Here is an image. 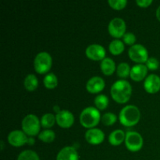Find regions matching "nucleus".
Segmentation results:
<instances>
[{"label":"nucleus","mask_w":160,"mask_h":160,"mask_svg":"<svg viewBox=\"0 0 160 160\" xmlns=\"http://www.w3.org/2000/svg\"><path fill=\"white\" fill-rule=\"evenodd\" d=\"M111 96L117 102L123 104L130 99L132 94V87L125 80L117 81L111 87Z\"/></svg>","instance_id":"nucleus-1"},{"label":"nucleus","mask_w":160,"mask_h":160,"mask_svg":"<svg viewBox=\"0 0 160 160\" xmlns=\"http://www.w3.org/2000/svg\"><path fill=\"white\" fill-rule=\"evenodd\" d=\"M141 112L138 108L134 105H128L121 109L119 119L123 126H134L139 122Z\"/></svg>","instance_id":"nucleus-2"},{"label":"nucleus","mask_w":160,"mask_h":160,"mask_svg":"<svg viewBox=\"0 0 160 160\" xmlns=\"http://www.w3.org/2000/svg\"><path fill=\"white\" fill-rule=\"evenodd\" d=\"M101 115L98 109L95 107H87L81 112L80 115V123L84 128H94L99 123Z\"/></svg>","instance_id":"nucleus-3"},{"label":"nucleus","mask_w":160,"mask_h":160,"mask_svg":"<svg viewBox=\"0 0 160 160\" xmlns=\"http://www.w3.org/2000/svg\"><path fill=\"white\" fill-rule=\"evenodd\" d=\"M52 63V56L46 52H41L35 56L34 60V70L37 73L43 74L49 71Z\"/></svg>","instance_id":"nucleus-4"},{"label":"nucleus","mask_w":160,"mask_h":160,"mask_svg":"<svg viewBox=\"0 0 160 160\" xmlns=\"http://www.w3.org/2000/svg\"><path fill=\"white\" fill-rule=\"evenodd\" d=\"M40 126L41 123L38 118L34 114L26 116L22 121V129L27 135H37L40 131Z\"/></svg>","instance_id":"nucleus-5"},{"label":"nucleus","mask_w":160,"mask_h":160,"mask_svg":"<svg viewBox=\"0 0 160 160\" xmlns=\"http://www.w3.org/2000/svg\"><path fill=\"white\" fill-rule=\"evenodd\" d=\"M128 55L131 60L139 62V64L146 62L148 59V50L145 47L140 44H135L130 47L128 50Z\"/></svg>","instance_id":"nucleus-6"},{"label":"nucleus","mask_w":160,"mask_h":160,"mask_svg":"<svg viewBox=\"0 0 160 160\" xmlns=\"http://www.w3.org/2000/svg\"><path fill=\"white\" fill-rule=\"evenodd\" d=\"M125 145L131 152H138L143 146V138L139 133L128 131L125 138Z\"/></svg>","instance_id":"nucleus-7"},{"label":"nucleus","mask_w":160,"mask_h":160,"mask_svg":"<svg viewBox=\"0 0 160 160\" xmlns=\"http://www.w3.org/2000/svg\"><path fill=\"white\" fill-rule=\"evenodd\" d=\"M126 23L120 17H115L112 19L108 26L109 34L117 39L123 37V35L126 34Z\"/></svg>","instance_id":"nucleus-8"},{"label":"nucleus","mask_w":160,"mask_h":160,"mask_svg":"<svg viewBox=\"0 0 160 160\" xmlns=\"http://www.w3.org/2000/svg\"><path fill=\"white\" fill-rule=\"evenodd\" d=\"M85 54L88 58L92 60H102L106 58V49L98 44H92L87 47Z\"/></svg>","instance_id":"nucleus-9"},{"label":"nucleus","mask_w":160,"mask_h":160,"mask_svg":"<svg viewBox=\"0 0 160 160\" xmlns=\"http://www.w3.org/2000/svg\"><path fill=\"white\" fill-rule=\"evenodd\" d=\"M56 123L60 128H69L74 123L73 113L68 110H60L56 115Z\"/></svg>","instance_id":"nucleus-10"},{"label":"nucleus","mask_w":160,"mask_h":160,"mask_svg":"<svg viewBox=\"0 0 160 160\" xmlns=\"http://www.w3.org/2000/svg\"><path fill=\"white\" fill-rule=\"evenodd\" d=\"M8 142L11 145L15 147L23 146L25 144H28V138L23 131L15 130L11 131L8 135Z\"/></svg>","instance_id":"nucleus-11"},{"label":"nucleus","mask_w":160,"mask_h":160,"mask_svg":"<svg viewBox=\"0 0 160 160\" xmlns=\"http://www.w3.org/2000/svg\"><path fill=\"white\" fill-rule=\"evenodd\" d=\"M144 88L150 94H154L160 90V78L158 75L150 74L145 80Z\"/></svg>","instance_id":"nucleus-12"},{"label":"nucleus","mask_w":160,"mask_h":160,"mask_svg":"<svg viewBox=\"0 0 160 160\" xmlns=\"http://www.w3.org/2000/svg\"><path fill=\"white\" fill-rule=\"evenodd\" d=\"M105 134L102 130L98 128H92L85 133V139L91 145H99L103 142Z\"/></svg>","instance_id":"nucleus-13"},{"label":"nucleus","mask_w":160,"mask_h":160,"mask_svg":"<svg viewBox=\"0 0 160 160\" xmlns=\"http://www.w3.org/2000/svg\"><path fill=\"white\" fill-rule=\"evenodd\" d=\"M105 85L106 84H105L104 80L100 77L95 76L88 80L86 84V89L90 93L95 94L102 92L104 89Z\"/></svg>","instance_id":"nucleus-14"},{"label":"nucleus","mask_w":160,"mask_h":160,"mask_svg":"<svg viewBox=\"0 0 160 160\" xmlns=\"http://www.w3.org/2000/svg\"><path fill=\"white\" fill-rule=\"evenodd\" d=\"M79 156L76 148L72 146L64 147L56 156V160H78Z\"/></svg>","instance_id":"nucleus-15"},{"label":"nucleus","mask_w":160,"mask_h":160,"mask_svg":"<svg viewBox=\"0 0 160 160\" xmlns=\"http://www.w3.org/2000/svg\"><path fill=\"white\" fill-rule=\"evenodd\" d=\"M148 70V69L147 68L146 65H144V64H137V65H134L131 68L130 77L134 81H141L147 75Z\"/></svg>","instance_id":"nucleus-16"},{"label":"nucleus","mask_w":160,"mask_h":160,"mask_svg":"<svg viewBox=\"0 0 160 160\" xmlns=\"http://www.w3.org/2000/svg\"><path fill=\"white\" fill-rule=\"evenodd\" d=\"M100 67H101L102 71L105 75L109 76V75L112 74L113 72L115 71L116 64L115 62L111 58L106 57L102 60L101 63H100Z\"/></svg>","instance_id":"nucleus-17"},{"label":"nucleus","mask_w":160,"mask_h":160,"mask_svg":"<svg viewBox=\"0 0 160 160\" xmlns=\"http://www.w3.org/2000/svg\"><path fill=\"white\" fill-rule=\"evenodd\" d=\"M125 138H126V134L124 131L120 129L115 130L109 134V142L112 145L117 146L123 143V141L125 140Z\"/></svg>","instance_id":"nucleus-18"},{"label":"nucleus","mask_w":160,"mask_h":160,"mask_svg":"<svg viewBox=\"0 0 160 160\" xmlns=\"http://www.w3.org/2000/svg\"><path fill=\"white\" fill-rule=\"evenodd\" d=\"M23 85H24L25 88L30 92L34 91L38 85V80L37 77L32 73L27 75L24 81H23Z\"/></svg>","instance_id":"nucleus-19"},{"label":"nucleus","mask_w":160,"mask_h":160,"mask_svg":"<svg viewBox=\"0 0 160 160\" xmlns=\"http://www.w3.org/2000/svg\"><path fill=\"white\" fill-rule=\"evenodd\" d=\"M109 48L112 54L119 55L123 52V50H124V44L119 39H115L110 42Z\"/></svg>","instance_id":"nucleus-20"},{"label":"nucleus","mask_w":160,"mask_h":160,"mask_svg":"<svg viewBox=\"0 0 160 160\" xmlns=\"http://www.w3.org/2000/svg\"><path fill=\"white\" fill-rule=\"evenodd\" d=\"M44 85L48 89H54L58 84L57 77L53 73H48L43 79Z\"/></svg>","instance_id":"nucleus-21"},{"label":"nucleus","mask_w":160,"mask_h":160,"mask_svg":"<svg viewBox=\"0 0 160 160\" xmlns=\"http://www.w3.org/2000/svg\"><path fill=\"white\" fill-rule=\"evenodd\" d=\"M56 121V116L52 113H45L41 119V125L45 128H50L55 124Z\"/></svg>","instance_id":"nucleus-22"},{"label":"nucleus","mask_w":160,"mask_h":160,"mask_svg":"<svg viewBox=\"0 0 160 160\" xmlns=\"http://www.w3.org/2000/svg\"><path fill=\"white\" fill-rule=\"evenodd\" d=\"M131 68L127 62H121L117 67V73L120 78H126L131 74Z\"/></svg>","instance_id":"nucleus-23"},{"label":"nucleus","mask_w":160,"mask_h":160,"mask_svg":"<svg viewBox=\"0 0 160 160\" xmlns=\"http://www.w3.org/2000/svg\"><path fill=\"white\" fill-rule=\"evenodd\" d=\"M55 138H56V134L51 130H45L38 134V138L45 143H50L53 142Z\"/></svg>","instance_id":"nucleus-24"},{"label":"nucleus","mask_w":160,"mask_h":160,"mask_svg":"<svg viewBox=\"0 0 160 160\" xmlns=\"http://www.w3.org/2000/svg\"><path fill=\"white\" fill-rule=\"evenodd\" d=\"M95 105L98 109H105L109 105V98L105 95H98L95 98Z\"/></svg>","instance_id":"nucleus-25"},{"label":"nucleus","mask_w":160,"mask_h":160,"mask_svg":"<svg viewBox=\"0 0 160 160\" xmlns=\"http://www.w3.org/2000/svg\"><path fill=\"white\" fill-rule=\"evenodd\" d=\"M17 160H40L38 155L31 150H25L18 156Z\"/></svg>","instance_id":"nucleus-26"},{"label":"nucleus","mask_w":160,"mask_h":160,"mask_svg":"<svg viewBox=\"0 0 160 160\" xmlns=\"http://www.w3.org/2000/svg\"><path fill=\"white\" fill-rule=\"evenodd\" d=\"M102 122L106 126H111L114 124L117 120V116L112 112H106L102 117Z\"/></svg>","instance_id":"nucleus-27"},{"label":"nucleus","mask_w":160,"mask_h":160,"mask_svg":"<svg viewBox=\"0 0 160 160\" xmlns=\"http://www.w3.org/2000/svg\"><path fill=\"white\" fill-rule=\"evenodd\" d=\"M108 2L112 9H117V10L123 9L128 4L127 0H109Z\"/></svg>","instance_id":"nucleus-28"},{"label":"nucleus","mask_w":160,"mask_h":160,"mask_svg":"<svg viewBox=\"0 0 160 160\" xmlns=\"http://www.w3.org/2000/svg\"><path fill=\"white\" fill-rule=\"evenodd\" d=\"M146 67L148 70H156L159 68V62L156 58L150 57L148 58L146 62Z\"/></svg>","instance_id":"nucleus-29"},{"label":"nucleus","mask_w":160,"mask_h":160,"mask_svg":"<svg viewBox=\"0 0 160 160\" xmlns=\"http://www.w3.org/2000/svg\"><path fill=\"white\" fill-rule=\"evenodd\" d=\"M123 40L127 45H135V42H136V36L134 35L133 33L131 32H128L126 33V34L123 35Z\"/></svg>","instance_id":"nucleus-30"},{"label":"nucleus","mask_w":160,"mask_h":160,"mask_svg":"<svg viewBox=\"0 0 160 160\" xmlns=\"http://www.w3.org/2000/svg\"><path fill=\"white\" fill-rule=\"evenodd\" d=\"M136 3L140 7H148L152 3V0H137Z\"/></svg>","instance_id":"nucleus-31"},{"label":"nucleus","mask_w":160,"mask_h":160,"mask_svg":"<svg viewBox=\"0 0 160 160\" xmlns=\"http://www.w3.org/2000/svg\"><path fill=\"white\" fill-rule=\"evenodd\" d=\"M156 17H157V19L160 21V6L157 8V9H156Z\"/></svg>","instance_id":"nucleus-32"},{"label":"nucleus","mask_w":160,"mask_h":160,"mask_svg":"<svg viewBox=\"0 0 160 160\" xmlns=\"http://www.w3.org/2000/svg\"><path fill=\"white\" fill-rule=\"evenodd\" d=\"M34 138H28V144H29V145H34Z\"/></svg>","instance_id":"nucleus-33"},{"label":"nucleus","mask_w":160,"mask_h":160,"mask_svg":"<svg viewBox=\"0 0 160 160\" xmlns=\"http://www.w3.org/2000/svg\"><path fill=\"white\" fill-rule=\"evenodd\" d=\"M54 110L55 111H56V112H59V107H58V106H54Z\"/></svg>","instance_id":"nucleus-34"},{"label":"nucleus","mask_w":160,"mask_h":160,"mask_svg":"<svg viewBox=\"0 0 160 160\" xmlns=\"http://www.w3.org/2000/svg\"><path fill=\"white\" fill-rule=\"evenodd\" d=\"M3 145H4V143H3V142H2H2H1V147H2L1 150L3 149Z\"/></svg>","instance_id":"nucleus-35"}]
</instances>
